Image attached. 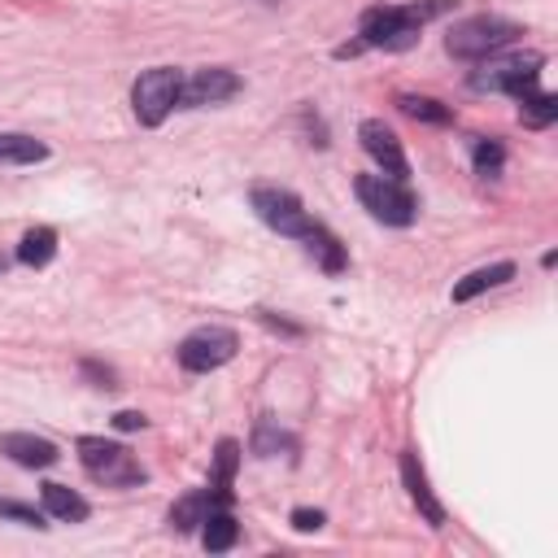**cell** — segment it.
Returning a JSON list of instances; mask_svg holds the SVG:
<instances>
[{"mask_svg":"<svg viewBox=\"0 0 558 558\" xmlns=\"http://www.w3.org/2000/svg\"><path fill=\"white\" fill-rule=\"evenodd\" d=\"M248 205H253V214H257L270 231L288 235V240H301L305 253H310L327 275H340V270H344V262H349L344 244H340L318 218H310V209L301 205L296 192L275 187V183H257V187L248 192Z\"/></svg>","mask_w":558,"mask_h":558,"instance_id":"6da1fadb","label":"cell"},{"mask_svg":"<svg viewBox=\"0 0 558 558\" xmlns=\"http://www.w3.org/2000/svg\"><path fill=\"white\" fill-rule=\"evenodd\" d=\"M449 4H453V0H418V4H401V9H392V4L366 9V13H362V22H357V44H362V48L405 52V48L418 39L423 22L440 17Z\"/></svg>","mask_w":558,"mask_h":558,"instance_id":"7a4b0ae2","label":"cell"},{"mask_svg":"<svg viewBox=\"0 0 558 558\" xmlns=\"http://www.w3.org/2000/svg\"><path fill=\"white\" fill-rule=\"evenodd\" d=\"M519 35H523L519 22H510V17H501V13H475V17H462V22L449 26L445 52L458 57V61H484V57L510 48Z\"/></svg>","mask_w":558,"mask_h":558,"instance_id":"3957f363","label":"cell"},{"mask_svg":"<svg viewBox=\"0 0 558 558\" xmlns=\"http://www.w3.org/2000/svg\"><path fill=\"white\" fill-rule=\"evenodd\" d=\"M74 449H78L83 471H87L96 484H105V488H135V484L148 480V471L140 466V458H135L126 445H118V440H105V436H78Z\"/></svg>","mask_w":558,"mask_h":558,"instance_id":"277c9868","label":"cell"},{"mask_svg":"<svg viewBox=\"0 0 558 558\" xmlns=\"http://www.w3.org/2000/svg\"><path fill=\"white\" fill-rule=\"evenodd\" d=\"M353 192L362 201V209H371V218H379L384 227H410L418 218V201L401 179L388 174H357Z\"/></svg>","mask_w":558,"mask_h":558,"instance_id":"5b68a950","label":"cell"},{"mask_svg":"<svg viewBox=\"0 0 558 558\" xmlns=\"http://www.w3.org/2000/svg\"><path fill=\"white\" fill-rule=\"evenodd\" d=\"M235 349H240V336H235L231 327L205 323V327H196V331H187V336L179 340L174 357H179V366H183L187 375H205V371L227 366V362L235 357Z\"/></svg>","mask_w":558,"mask_h":558,"instance_id":"8992f818","label":"cell"},{"mask_svg":"<svg viewBox=\"0 0 558 558\" xmlns=\"http://www.w3.org/2000/svg\"><path fill=\"white\" fill-rule=\"evenodd\" d=\"M179 87H183V74L174 65H153L135 78L131 87V109L144 126H161L170 118V109H179Z\"/></svg>","mask_w":558,"mask_h":558,"instance_id":"52a82bcc","label":"cell"},{"mask_svg":"<svg viewBox=\"0 0 558 558\" xmlns=\"http://www.w3.org/2000/svg\"><path fill=\"white\" fill-rule=\"evenodd\" d=\"M541 78V52L527 57H484V65L471 74L475 92H510V96H527Z\"/></svg>","mask_w":558,"mask_h":558,"instance_id":"ba28073f","label":"cell"},{"mask_svg":"<svg viewBox=\"0 0 558 558\" xmlns=\"http://www.w3.org/2000/svg\"><path fill=\"white\" fill-rule=\"evenodd\" d=\"M240 92V74L227 70V65H205V70H192L179 87V109H205V105H222Z\"/></svg>","mask_w":558,"mask_h":558,"instance_id":"9c48e42d","label":"cell"},{"mask_svg":"<svg viewBox=\"0 0 558 558\" xmlns=\"http://www.w3.org/2000/svg\"><path fill=\"white\" fill-rule=\"evenodd\" d=\"M357 140H362V148L375 157V166H379V174H388V179H410V161H405V148H401V140H397V131L384 122V118H366L362 126H357Z\"/></svg>","mask_w":558,"mask_h":558,"instance_id":"30bf717a","label":"cell"},{"mask_svg":"<svg viewBox=\"0 0 558 558\" xmlns=\"http://www.w3.org/2000/svg\"><path fill=\"white\" fill-rule=\"evenodd\" d=\"M401 484H405L410 501L418 506V514H423L432 527H445V506H440V497L432 493L427 471H423V462H418V453H414V449H405V453H401Z\"/></svg>","mask_w":558,"mask_h":558,"instance_id":"8fae6325","label":"cell"},{"mask_svg":"<svg viewBox=\"0 0 558 558\" xmlns=\"http://www.w3.org/2000/svg\"><path fill=\"white\" fill-rule=\"evenodd\" d=\"M0 453L13 458V462L26 466V471H44V466H52V462L61 458L57 445L44 440V436H35V432H4V436H0Z\"/></svg>","mask_w":558,"mask_h":558,"instance_id":"7c38bea8","label":"cell"},{"mask_svg":"<svg viewBox=\"0 0 558 558\" xmlns=\"http://www.w3.org/2000/svg\"><path fill=\"white\" fill-rule=\"evenodd\" d=\"M218 506H231V501L218 497V493L205 484V488H196V493H187V497H179V501L170 506V527H174V532H196V527L209 519V510H218Z\"/></svg>","mask_w":558,"mask_h":558,"instance_id":"4fadbf2b","label":"cell"},{"mask_svg":"<svg viewBox=\"0 0 558 558\" xmlns=\"http://www.w3.org/2000/svg\"><path fill=\"white\" fill-rule=\"evenodd\" d=\"M39 501H44V514H52V519H61V523H83V519L92 514V506H87L74 488H65V484H57V480H48V484L39 488Z\"/></svg>","mask_w":558,"mask_h":558,"instance_id":"5bb4252c","label":"cell"},{"mask_svg":"<svg viewBox=\"0 0 558 558\" xmlns=\"http://www.w3.org/2000/svg\"><path fill=\"white\" fill-rule=\"evenodd\" d=\"M510 279H514V262L480 266V270H471V275H462V279L453 283V301H471V296H480V292H488V288H501V283H510Z\"/></svg>","mask_w":558,"mask_h":558,"instance_id":"9a60e30c","label":"cell"},{"mask_svg":"<svg viewBox=\"0 0 558 558\" xmlns=\"http://www.w3.org/2000/svg\"><path fill=\"white\" fill-rule=\"evenodd\" d=\"M48 157V144L22 131H0V166H35Z\"/></svg>","mask_w":558,"mask_h":558,"instance_id":"2e32d148","label":"cell"},{"mask_svg":"<svg viewBox=\"0 0 558 558\" xmlns=\"http://www.w3.org/2000/svg\"><path fill=\"white\" fill-rule=\"evenodd\" d=\"M235 541H240V523L231 519V510H227V506L209 510V519L201 523V545H205L209 554H222V549H231Z\"/></svg>","mask_w":558,"mask_h":558,"instance_id":"e0dca14e","label":"cell"},{"mask_svg":"<svg viewBox=\"0 0 558 558\" xmlns=\"http://www.w3.org/2000/svg\"><path fill=\"white\" fill-rule=\"evenodd\" d=\"M235 466H240V445H235L231 436H222V440H218V449H214L209 488H214L218 497H227V501H231V480H235Z\"/></svg>","mask_w":558,"mask_h":558,"instance_id":"ac0fdd59","label":"cell"},{"mask_svg":"<svg viewBox=\"0 0 558 558\" xmlns=\"http://www.w3.org/2000/svg\"><path fill=\"white\" fill-rule=\"evenodd\" d=\"M397 109L410 113L414 122H432V126L453 122V109H449V105H440V100H432V96H418V92H401V96H397Z\"/></svg>","mask_w":558,"mask_h":558,"instance_id":"d6986e66","label":"cell"},{"mask_svg":"<svg viewBox=\"0 0 558 558\" xmlns=\"http://www.w3.org/2000/svg\"><path fill=\"white\" fill-rule=\"evenodd\" d=\"M52 253H57V231L52 227H31L22 235V244H17V262L22 266H48Z\"/></svg>","mask_w":558,"mask_h":558,"instance_id":"ffe728a7","label":"cell"},{"mask_svg":"<svg viewBox=\"0 0 558 558\" xmlns=\"http://www.w3.org/2000/svg\"><path fill=\"white\" fill-rule=\"evenodd\" d=\"M523 105H519V118L527 122V126H549L554 118H558V96H549V92H527V96H519Z\"/></svg>","mask_w":558,"mask_h":558,"instance_id":"44dd1931","label":"cell"},{"mask_svg":"<svg viewBox=\"0 0 558 558\" xmlns=\"http://www.w3.org/2000/svg\"><path fill=\"white\" fill-rule=\"evenodd\" d=\"M475 174H484V179H497L501 174V166H506V148L497 144V140H475Z\"/></svg>","mask_w":558,"mask_h":558,"instance_id":"7402d4cb","label":"cell"},{"mask_svg":"<svg viewBox=\"0 0 558 558\" xmlns=\"http://www.w3.org/2000/svg\"><path fill=\"white\" fill-rule=\"evenodd\" d=\"M292 440L270 423V418H257V427H253V453L257 458H270V453H279V449H288Z\"/></svg>","mask_w":558,"mask_h":558,"instance_id":"603a6c76","label":"cell"},{"mask_svg":"<svg viewBox=\"0 0 558 558\" xmlns=\"http://www.w3.org/2000/svg\"><path fill=\"white\" fill-rule=\"evenodd\" d=\"M0 514H4V519H22L26 527H44V514H39L35 506H22V501H4V497H0Z\"/></svg>","mask_w":558,"mask_h":558,"instance_id":"cb8c5ba5","label":"cell"},{"mask_svg":"<svg viewBox=\"0 0 558 558\" xmlns=\"http://www.w3.org/2000/svg\"><path fill=\"white\" fill-rule=\"evenodd\" d=\"M323 523H327L323 510H310V506H296V510H292V527H296V532H318Z\"/></svg>","mask_w":558,"mask_h":558,"instance_id":"d4e9b609","label":"cell"},{"mask_svg":"<svg viewBox=\"0 0 558 558\" xmlns=\"http://www.w3.org/2000/svg\"><path fill=\"white\" fill-rule=\"evenodd\" d=\"M83 375H92V379H100L96 388H118V375H113L109 366H100V362H83Z\"/></svg>","mask_w":558,"mask_h":558,"instance_id":"484cf974","label":"cell"},{"mask_svg":"<svg viewBox=\"0 0 558 558\" xmlns=\"http://www.w3.org/2000/svg\"><path fill=\"white\" fill-rule=\"evenodd\" d=\"M144 423H148V418H144L140 410H118V414H113V427H118V432H140Z\"/></svg>","mask_w":558,"mask_h":558,"instance_id":"4316f807","label":"cell"},{"mask_svg":"<svg viewBox=\"0 0 558 558\" xmlns=\"http://www.w3.org/2000/svg\"><path fill=\"white\" fill-rule=\"evenodd\" d=\"M0 266H4V262H0Z\"/></svg>","mask_w":558,"mask_h":558,"instance_id":"83f0119b","label":"cell"}]
</instances>
